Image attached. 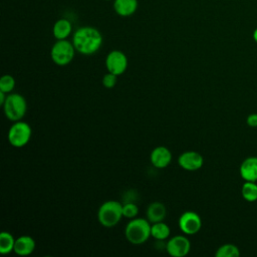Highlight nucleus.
I'll list each match as a JSON object with an SVG mask.
<instances>
[{"mask_svg":"<svg viewBox=\"0 0 257 257\" xmlns=\"http://www.w3.org/2000/svg\"><path fill=\"white\" fill-rule=\"evenodd\" d=\"M191 249L189 239L184 235H177L171 238L166 244V250L173 257H184Z\"/></svg>","mask_w":257,"mask_h":257,"instance_id":"nucleus-9","label":"nucleus"},{"mask_svg":"<svg viewBox=\"0 0 257 257\" xmlns=\"http://www.w3.org/2000/svg\"><path fill=\"white\" fill-rule=\"evenodd\" d=\"M35 249V241L28 235H23L15 240L14 252L19 256L30 255Z\"/></svg>","mask_w":257,"mask_h":257,"instance_id":"nucleus-13","label":"nucleus"},{"mask_svg":"<svg viewBox=\"0 0 257 257\" xmlns=\"http://www.w3.org/2000/svg\"><path fill=\"white\" fill-rule=\"evenodd\" d=\"M239 173L244 181L257 182V157L246 158L240 165Z\"/></svg>","mask_w":257,"mask_h":257,"instance_id":"nucleus-12","label":"nucleus"},{"mask_svg":"<svg viewBox=\"0 0 257 257\" xmlns=\"http://www.w3.org/2000/svg\"><path fill=\"white\" fill-rule=\"evenodd\" d=\"M116 78H117V75L107 72L102 77V85L106 88H112L116 84Z\"/></svg>","mask_w":257,"mask_h":257,"instance_id":"nucleus-23","label":"nucleus"},{"mask_svg":"<svg viewBox=\"0 0 257 257\" xmlns=\"http://www.w3.org/2000/svg\"><path fill=\"white\" fill-rule=\"evenodd\" d=\"M72 32V24L66 18H60L55 21L52 27V34L55 39H66Z\"/></svg>","mask_w":257,"mask_h":257,"instance_id":"nucleus-15","label":"nucleus"},{"mask_svg":"<svg viewBox=\"0 0 257 257\" xmlns=\"http://www.w3.org/2000/svg\"><path fill=\"white\" fill-rule=\"evenodd\" d=\"M72 43L77 52L84 55L93 54L102 44V35L95 27L82 26L74 31Z\"/></svg>","mask_w":257,"mask_h":257,"instance_id":"nucleus-1","label":"nucleus"},{"mask_svg":"<svg viewBox=\"0 0 257 257\" xmlns=\"http://www.w3.org/2000/svg\"><path fill=\"white\" fill-rule=\"evenodd\" d=\"M30 125L22 120L14 121L8 131V141L14 148H22L30 141L31 138Z\"/></svg>","mask_w":257,"mask_h":257,"instance_id":"nucleus-6","label":"nucleus"},{"mask_svg":"<svg viewBox=\"0 0 257 257\" xmlns=\"http://www.w3.org/2000/svg\"><path fill=\"white\" fill-rule=\"evenodd\" d=\"M138 0H113V10L121 17H128L136 13L138 9Z\"/></svg>","mask_w":257,"mask_h":257,"instance_id":"nucleus-14","label":"nucleus"},{"mask_svg":"<svg viewBox=\"0 0 257 257\" xmlns=\"http://www.w3.org/2000/svg\"><path fill=\"white\" fill-rule=\"evenodd\" d=\"M178 163L182 169L189 172H194L203 167L204 159L203 156L198 152L187 151L180 155Z\"/></svg>","mask_w":257,"mask_h":257,"instance_id":"nucleus-10","label":"nucleus"},{"mask_svg":"<svg viewBox=\"0 0 257 257\" xmlns=\"http://www.w3.org/2000/svg\"><path fill=\"white\" fill-rule=\"evenodd\" d=\"M122 217V205L115 200H108L104 202L97 211L98 222L105 228L114 227Z\"/></svg>","mask_w":257,"mask_h":257,"instance_id":"nucleus-3","label":"nucleus"},{"mask_svg":"<svg viewBox=\"0 0 257 257\" xmlns=\"http://www.w3.org/2000/svg\"><path fill=\"white\" fill-rule=\"evenodd\" d=\"M170 233H171L170 227L166 223H164L163 221L152 224L151 236L153 238H155L156 240L164 241L170 236Z\"/></svg>","mask_w":257,"mask_h":257,"instance_id":"nucleus-17","label":"nucleus"},{"mask_svg":"<svg viewBox=\"0 0 257 257\" xmlns=\"http://www.w3.org/2000/svg\"><path fill=\"white\" fill-rule=\"evenodd\" d=\"M241 195L243 199L247 202H255L257 201V184L256 182H248L245 181V183L242 185L241 188Z\"/></svg>","mask_w":257,"mask_h":257,"instance_id":"nucleus-19","label":"nucleus"},{"mask_svg":"<svg viewBox=\"0 0 257 257\" xmlns=\"http://www.w3.org/2000/svg\"><path fill=\"white\" fill-rule=\"evenodd\" d=\"M246 122L251 127H257V113H250L246 118Z\"/></svg>","mask_w":257,"mask_h":257,"instance_id":"nucleus-24","label":"nucleus"},{"mask_svg":"<svg viewBox=\"0 0 257 257\" xmlns=\"http://www.w3.org/2000/svg\"><path fill=\"white\" fill-rule=\"evenodd\" d=\"M105 66L108 72L115 75L122 74L127 68L126 55L120 50H111L105 58Z\"/></svg>","mask_w":257,"mask_h":257,"instance_id":"nucleus-7","label":"nucleus"},{"mask_svg":"<svg viewBox=\"0 0 257 257\" xmlns=\"http://www.w3.org/2000/svg\"><path fill=\"white\" fill-rule=\"evenodd\" d=\"M15 239L9 232L3 231L0 234V253L5 255L14 251Z\"/></svg>","mask_w":257,"mask_h":257,"instance_id":"nucleus-18","label":"nucleus"},{"mask_svg":"<svg viewBox=\"0 0 257 257\" xmlns=\"http://www.w3.org/2000/svg\"><path fill=\"white\" fill-rule=\"evenodd\" d=\"M215 256L216 257H239L240 250L236 245L228 243L220 246L217 249Z\"/></svg>","mask_w":257,"mask_h":257,"instance_id":"nucleus-20","label":"nucleus"},{"mask_svg":"<svg viewBox=\"0 0 257 257\" xmlns=\"http://www.w3.org/2000/svg\"><path fill=\"white\" fill-rule=\"evenodd\" d=\"M75 47L72 42L61 39L57 40L51 47L50 56L52 61L59 66H65L69 64L75 54Z\"/></svg>","mask_w":257,"mask_h":257,"instance_id":"nucleus-5","label":"nucleus"},{"mask_svg":"<svg viewBox=\"0 0 257 257\" xmlns=\"http://www.w3.org/2000/svg\"><path fill=\"white\" fill-rule=\"evenodd\" d=\"M172 158L171 151L164 146L155 148L150 155V161L157 169H164L168 167L172 162Z\"/></svg>","mask_w":257,"mask_h":257,"instance_id":"nucleus-11","label":"nucleus"},{"mask_svg":"<svg viewBox=\"0 0 257 257\" xmlns=\"http://www.w3.org/2000/svg\"><path fill=\"white\" fill-rule=\"evenodd\" d=\"M104 1H111V0H104Z\"/></svg>","mask_w":257,"mask_h":257,"instance_id":"nucleus-27","label":"nucleus"},{"mask_svg":"<svg viewBox=\"0 0 257 257\" xmlns=\"http://www.w3.org/2000/svg\"><path fill=\"white\" fill-rule=\"evenodd\" d=\"M167 215V209L165 205L161 202H153L149 205L147 209L148 220L153 224L157 222H162Z\"/></svg>","mask_w":257,"mask_h":257,"instance_id":"nucleus-16","label":"nucleus"},{"mask_svg":"<svg viewBox=\"0 0 257 257\" xmlns=\"http://www.w3.org/2000/svg\"><path fill=\"white\" fill-rule=\"evenodd\" d=\"M6 98H7L6 93H5V92H3V91H0V103H1V105H3V104H4V102H5Z\"/></svg>","mask_w":257,"mask_h":257,"instance_id":"nucleus-25","label":"nucleus"},{"mask_svg":"<svg viewBox=\"0 0 257 257\" xmlns=\"http://www.w3.org/2000/svg\"><path fill=\"white\" fill-rule=\"evenodd\" d=\"M152 224L145 218H134L126 224L124 228V236L126 240L134 245H142L151 237Z\"/></svg>","mask_w":257,"mask_h":257,"instance_id":"nucleus-2","label":"nucleus"},{"mask_svg":"<svg viewBox=\"0 0 257 257\" xmlns=\"http://www.w3.org/2000/svg\"><path fill=\"white\" fill-rule=\"evenodd\" d=\"M139 214L138 206L133 202H127L122 205V215L124 218L134 219Z\"/></svg>","mask_w":257,"mask_h":257,"instance_id":"nucleus-22","label":"nucleus"},{"mask_svg":"<svg viewBox=\"0 0 257 257\" xmlns=\"http://www.w3.org/2000/svg\"><path fill=\"white\" fill-rule=\"evenodd\" d=\"M6 117L11 121H18L23 118L27 110V103L23 95L19 93H10L3 104Z\"/></svg>","mask_w":257,"mask_h":257,"instance_id":"nucleus-4","label":"nucleus"},{"mask_svg":"<svg viewBox=\"0 0 257 257\" xmlns=\"http://www.w3.org/2000/svg\"><path fill=\"white\" fill-rule=\"evenodd\" d=\"M252 36H253V39H254V41L257 43V27L254 29Z\"/></svg>","mask_w":257,"mask_h":257,"instance_id":"nucleus-26","label":"nucleus"},{"mask_svg":"<svg viewBox=\"0 0 257 257\" xmlns=\"http://www.w3.org/2000/svg\"><path fill=\"white\" fill-rule=\"evenodd\" d=\"M15 87V79L9 74H5L0 78V91L10 93Z\"/></svg>","mask_w":257,"mask_h":257,"instance_id":"nucleus-21","label":"nucleus"},{"mask_svg":"<svg viewBox=\"0 0 257 257\" xmlns=\"http://www.w3.org/2000/svg\"><path fill=\"white\" fill-rule=\"evenodd\" d=\"M179 227L185 235H195L202 228L201 217L193 211H187L180 216Z\"/></svg>","mask_w":257,"mask_h":257,"instance_id":"nucleus-8","label":"nucleus"}]
</instances>
